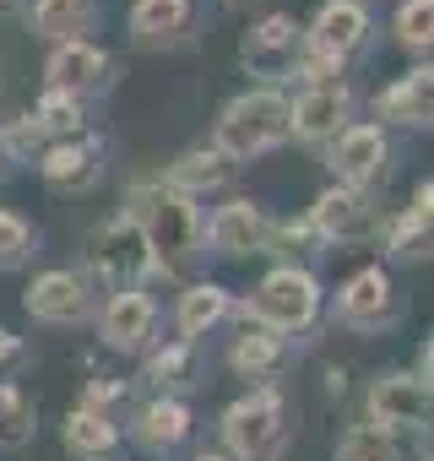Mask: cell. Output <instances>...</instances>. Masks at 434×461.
I'll return each mask as SVG.
<instances>
[{
  "mask_svg": "<svg viewBox=\"0 0 434 461\" xmlns=\"http://www.w3.org/2000/svg\"><path fill=\"white\" fill-rule=\"evenodd\" d=\"M125 217L141 228L147 250L158 256L163 272H179L190 261L206 256V217L190 195L168 190L163 179H136L131 185V201H125Z\"/></svg>",
  "mask_w": 434,
  "mask_h": 461,
  "instance_id": "1",
  "label": "cell"
},
{
  "mask_svg": "<svg viewBox=\"0 0 434 461\" xmlns=\"http://www.w3.org/2000/svg\"><path fill=\"white\" fill-rule=\"evenodd\" d=\"M288 141V93L277 87H245L223 104L212 125V147L223 152L229 163H250V158H267L272 147Z\"/></svg>",
  "mask_w": 434,
  "mask_h": 461,
  "instance_id": "2",
  "label": "cell"
},
{
  "mask_svg": "<svg viewBox=\"0 0 434 461\" xmlns=\"http://www.w3.org/2000/svg\"><path fill=\"white\" fill-rule=\"evenodd\" d=\"M234 310L245 315V326H267V331H277V337H304V331L321 321L326 294H321V277H315L310 267L283 261V267H272V272L256 283V294H250L245 304H234Z\"/></svg>",
  "mask_w": 434,
  "mask_h": 461,
  "instance_id": "3",
  "label": "cell"
},
{
  "mask_svg": "<svg viewBox=\"0 0 434 461\" xmlns=\"http://www.w3.org/2000/svg\"><path fill=\"white\" fill-rule=\"evenodd\" d=\"M217 434H223L229 461H272L288 439V396L277 385H250L223 407Z\"/></svg>",
  "mask_w": 434,
  "mask_h": 461,
  "instance_id": "4",
  "label": "cell"
},
{
  "mask_svg": "<svg viewBox=\"0 0 434 461\" xmlns=\"http://www.w3.org/2000/svg\"><path fill=\"white\" fill-rule=\"evenodd\" d=\"M82 277L98 283L104 294H120V288H141L147 277H168V272L147 250L141 228L120 212V217H109V222L93 228V240H87V272Z\"/></svg>",
  "mask_w": 434,
  "mask_h": 461,
  "instance_id": "5",
  "label": "cell"
},
{
  "mask_svg": "<svg viewBox=\"0 0 434 461\" xmlns=\"http://www.w3.org/2000/svg\"><path fill=\"white\" fill-rule=\"evenodd\" d=\"M331 321L353 337H380L402 321V294L391 283V267H358L337 299H331Z\"/></svg>",
  "mask_w": 434,
  "mask_h": 461,
  "instance_id": "6",
  "label": "cell"
},
{
  "mask_svg": "<svg viewBox=\"0 0 434 461\" xmlns=\"http://www.w3.org/2000/svg\"><path fill=\"white\" fill-rule=\"evenodd\" d=\"M380 206L364 195V190H348V185H326L310 206V228L326 250H358V245H375L380 240Z\"/></svg>",
  "mask_w": 434,
  "mask_h": 461,
  "instance_id": "7",
  "label": "cell"
},
{
  "mask_svg": "<svg viewBox=\"0 0 434 461\" xmlns=\"http://www.w3.org/2000/svg\"><path fill=\"white\" fill-rule=\"evenodd\" d=\"M299 50H304V28H299L288 12H267V17H256L250 33L240 39V66H245L261 87H277V82L294 77Z\"/></svg>",
  "mask_w": 434,
  "mask_h": 461,
  "instance_id": "8",
  "label": "cell"
},
{
  "mask_svg": "<svg viewBox=\"0 0 434 461\" xmlns=\"http://www.w3.org/2000/svg\"><path fill=\"white\" fill-rule=\"evenodd\" d=\"M93 326L104 337L109 353H125V358H141L152 342H158V299L141 294V288H120V294H104V304L93 310Z\"/></svg>",
  "mask_w": 434,
  "mask_h": 461,
  "instance_id": "9",
  "label": "cell"
},
{
  "mask_svg": "<svg viewBox=\"0 0 434 461\" xmlns=\"http://www.w3.org/2000/svg\"><path fill=\"white\" fill-rule=\"evenodd\" d=\"M348 125H353V87L348 82L299 87V98H288V141L331 147Z\"/></svg>",
  "mask_w": 434,
  "mask_h": 461,
  "instance_id": "10",
  "label": "cell"
},
{
  "mask_svg": "<svg viewBox=\"0 0 434 461\" xmlns=\"http://www.w3.org/2000/svg\"><path fill=\"white\" fill-rule=\"evenodd\" d=\"M326 163H331L337 185L369 195V190L391 174V136H385L375 120H353V125L326 147Z\"/></svg>",
  "mask_w": 434,
  "mask_h": 461,
  "instance_id": "11",
  "label": "cell"
},
{
  "mask_svg": "<svg viewBox=\"0 0 434 461\" xmlns=\"http://www.w3.org/2000/svg\"><path fill=\"white\" fill-rule=\"evenodd\" d=\"M375 429L385 434H412V429H429V385L412 375V369H385L369 380V396H364Z\"/></svg>",
  "mask_w": 434,
  "mask_h": 461,
  "instance_id": "12",
  "label": "cell"
},
{
  "mask_svg": "<svg viewBox=\"0 0 434 461\" xmlns=\"http://www.w3.org/2000/svg\"><path fill=\"white\" fill-rule=\"evenodd\" d=\"M206 245H212V256H223V261L267 256L272 250V217H267V206H256L245 195L223 201L206 217Z\"/></svg>",
  "mask_w": 434,
  "mask_h": 461,
  "instance_id": "13",
  "label": "cell"
},
{
  "mask_svg": "<svg viewBox=\"0 0 434 461\" xmlns=\"http://www.w3.org/2000/svg\"><path fill=\"white\" fill-rule=\"evenodd\" d=\"M369 33H375V23H369V6H364V0H321L315 17H310V28H304V50H315V55L348 66V60L369 44Z\"/></svg>",
  "mask_w": 434,
  "mask_h": 461,
  "instance_id": "14",
  "label": "cell"
},
{
  "mask_svg": "<svg viewBox=\"0 0 434 461\" xmlns=\"http://www.w3.org/2000/svg\"><path fill=\"white\" fill-rule=\"evenodd\" d=\"M44 87L55 93H71V98H98L114 87V55L98 50L93 39H77V44H55L50 60H44Z\"/></svg>",
  "mask_w": 434,
  "mask_h": 461,
  "instance_id": "15",
  "label": "cell"
},
{
  "mask_svg": "<svg viewBox=\"0 0 434 461\" xmlns=\"http://www.w3.org/2000/svg\"><path fill=\"white\" fill-rule=\"evenodd\" d=\"M23 310H28L39 326H82V321H93L98 304H93V283H87L82 272L55 267V272H39V277L28 283Z\"/></svg>",
  "mask_w": 434,
  "mask_h": 461,
  "instance_id": "16",
  "label": "cell"
},
{
  "mask_svg": "<svg viewBox=\"0 0 434 461\" xmlns=\"http://www.w3.org/2000/svg\"><path fill=\"white\" fill-rule=\"evenodd\" d=\"M39 179L55 195H93L104 185V141L98 136H71V141H50L39 158Z\"/></svg>",
  "mask_w": 434,
  "mask_h": 461,
  "instance_id": "17",
  "label": "cell"
},
{
  "mask_svg": "<svg viewBox=\"0 0 434 461\" xmlns=\"http://www.w3.org/2000/svg\"><path fill=\"white\" fill-rule=\"evenodd\" d=\"M429 222H434V185L418 179L412 185V201L396 217L380 222V240L375 245L385 250L391 267H418V261H429Z\"/></svg>",
  "mask_w": 434,
  "mask_h": 461,
  "instance_id": "18",
  "label": "cell"
},
{
  "mask_svg": "<svg viewBox=\"0 0 434 461\" xmlns=\"http://www.w3.org/2000/svg\"><path fill=\"white\" fill-rule=\"evenodd\" d=\"M190 434H195V412H190L185 396H152V402H141L136 418H131V439H136L147 456H174Z\"/></svg>",
  "mask_w": 434,
  "mask_h": 461,
  "instance_id": "19",
  "label": "cell"
},
{
  "mask_svg": "<svg viewBox=\"0 0 434 461\" xmlns=\"http://www.w3.org/2000/svg\"><path fill=\"white\" fill-rule=\"evenodd\" d=\"M380 131L385 125H402V131H429V120H434V66L423 60V66H412V71H402L385 93H380Z\"/></svg>",
  "mask_w": 434,
  "mask_h": 461,
  "instance_id": "20",
  "label": "cell"
},
{
  "mask_svg": "<svg viewBox=\"0 0 434 461\" xmlns=\"http://www.w3.org/2000/svg\"><path fill=\"white\" fill-rule=\"evenodd\" d=\"M125 23L141 50H174L195 28V0H136Z\"/></svg>",
  "mask_w": 434,
  "mask_h": 461,
  "instance_id": "21",
  "label": "cell"
},
{
  "mask_svg": "<svg viewBox=\"0 0 434 461\" xmlns=\"http://www.w3.org/2000/svg\"><path fill=\"white\" fill-rule=\"evenodd\" d=\"M234 174H240V163H229L212 141H201V147H185V152L168 163L163 185H168V190H179V195H190V201H201L206 190H223Z\"/></svg>",
  "mask_w": 434,
  "mask_h": 461,
  "instance_id": "22",
  "label": "cell"
},
{
  "mask_svg": "<svg viewBox=\"0 0 434 461\" xmlns=\"http://www.w3.org/2000/svg\"><path fill=\"white\" fill-rule=\"evenodd\" d=\"M60 445L77 461H114L120 456V418L114 412H93V407H71L60 423Z\"/></svg>",
  "mask_w": 434,
  "mask_h": 461,
  "instance_id": "23",
  "label": "cell"
},
{
  "mask_svg": "<svg viewBox=\"0 0 434 461\" xmlns=\"http://www.w3.org/2000/svg\"><path fill=\"white\" fill-rule=\"evenodd\" d=\"M229 315H234V294L223 283H190L179 294V304H174V331H179V342L195 348L206 331H217Z\"/></svg>",
  "mask_w": 434,
  "mask_h": 461,
  "instance_id": "24",
  "label": "cell"
},
{
  "mask_svg": "<svg viewBox=\"0 0 434 461\" xmlns=\"http://www.w3.org/2000/svg\"><path fill=\"white\" fill-rule=\"evenodd\" d=\"M288 364V337H277V331H267V326H245L240 337H234V348H229V369L240 375V380H261V385H272V375Z\"/></svg>",
  "mask_w": 434,
  "mask_h": 461,
  "instance_id": "25",
  "label": "cell"
},
{
  "mask_svg": "<svg viewBox=\"0 0 434 461\" xmlns=\"http://www.w3.org/2000/svg\"><path fill=\"white\" fill-rule=\"evenodd\" d=\"M28 23L44 44H77L98 28V0H33Z\"/></svg>",
  "mask_w": 434,
  "mask_h": 461,
  "instance_id": "26",
  "label": "cell"
},
{
  "mask_svg": "<svg viewBox=\"0 0 434 461\" xmlns=\"http://www.w3.org/2000/svg\"><path fill=\"white\" fill-rule=\"evenodd\" d=\"M141 380L158 391V396H179V391H190L195 385V348L190 342H152L147 353H141Z\"/></svg>",
  "mask_w": 434,
  "mask_h": 461,
  "instance_id": "27",
  "label": "cell"
},
{
  "mask_svg": "<svg viewBox=\"0 0 434 461\" xmlns=\"http://www.w3.org/2000/svg\"><path fill=\"white\" fill-rule=\"evenodd\" d=\"M39 434V407L17 380H0V450H23Z\"/></svg>",
  "mask_w": 434,
  "mask_h": 461,
  "instance_id": "28",
  "label": "cell"
},
{
  "mask_svg": "<svg viewBox=\"0 0 434 461\" xmlns=\"http://www.w3.org/2000/svg\"><path fill=\"white\" fill-rule=\"evenodd\" d=\"M33 120H39V131H44L50 141H71V136H82V131H87V104H82V98H71V93L44 87V93H39V104H33Z\"/></svg>",
  "mask_w": 434,
  "mask_h": 461,
  "instance_id": "29",
  "label": "cell"
},
{
  "mask_svg": "<svg viewBox=\"0 0 434 461\" xmlns=\"http://www.w3.org/2000/svg\"><path fill=\"white\" fill-rule=\"evenodd\" d=\"M33 256H39V228L23 212L0 206V272H23Z\"/></svg>",
  "mask_w": 434,
  "mask_h": 461,
  "instance_id": "30",
  "label": "cell"
},
{
  "mask_svg": "<svg viewBox=\"0 0 434 461\" xmlns=\"http://www.w3.org/2000/svg\"><path fill=\"white\" fill-rule=\"evenodd\" d=\"M337 461H402V450H396V434L375 423H348L337 439Z\"/></svg>",
  "mask_w": 434,
  "mask_h": 461,
  "instance_id": "31",
  "label": "cell"
},
{
  "mask_svg": "<svg viewBox=\"0 0 434 461\" xmlns=\"http://www.w3.org/2000/svg\"><path fill=\"white\" fill-rule=\"evenodd\" d=\"M391 33H396V44L407 55H423L429 60V44H434V0H402Z\"/></svg>",
  "mask_w": 434,
  "mask_h": 461,
  "instance_id": "32",
  "label": "cell"
},
{
  "mask_svg": "<svg viewBox=\"0 0 434 461\" xmlns=\"http://www.w3.org/2000/svg\"><path fill=\"white\" fill-rule=\"evenodd\" d=\"M44 147H50V136L39 131L33 114H12L6 125H0V152H6V163H12V158H17V163H39Z\"/></svg>",
  "mask_w": 434,
  "mask_h": 461,
  "instance_id": "33",
  "label": "cell"
},
{
  "mask_svg": "<svg viewBox=\"0 0 434 461\" xmlns=\"http://www.w3.org/2000/svg\"><path fill=\"white\" fill-rule=\"evenodd\" d=\"M125 391H131V380H109V375H93L77 407H93V412H109V407H120V402H125Z\"/></svg>",
  "mask_w": 434,
  "mask_h": 461,
  "instance_id": "34",
  "label": "cell"
},
{
  "mask_svg": "<svg viewBox=\"0 0 434 461\" xmlns=\"http://www.w3.org/2000/svg\"><path fill=\"white\" fill-rule=\"evenodd\" d=\"M17 358H23V337L12 326H0V369H12Z\"/></svg>",
  "mask_w": 434,
  "mask_h": 461,
  "instance_id": "35",
  "label": "cell"
},
{
  "mask_svg": "<svg viewBox=\"0 0 434 461\" xmlns=\"http://www.w3.org/2000/svg\"><path fill=\"white\" fill-rule=\"evenodd\" d=\"M190 461H229V456H223V450H195Z\"/></svg>",
  "mask_w": 434,
  "mask_h": 461,
  "instance_id": "36",
  "label": "cell"
},
{
  "mask_svg": "<svg viewBox=\"0 0 434 461\" xmlns=\"http://www.w3.org/2000/svg\"><path fill=\"white\" fill-rule=\"evenodd\" d=\"M223 6H229V12H245V6H256V0H223Z\"/></svg>",
  "mask_w": 434,
  "mask_h": 461,
  "instance_id": "37",
  "label": "cell"
},
{
  "mask_svg": "<svg viewBox=\"0 0 434 461\" xmlns=\"http://www.w3.org/2000/svg\"><path fill=\"white\" fill-rule=\"evenodd\" d=\"M0 174H6V152H0Z\"/></svg>",
  "mask_w": 434,
  "mask_h": 461,
  "instance_id": "38",
  "label": "cell"
},
{
  "mask_svg": "<svg viewBox=\"0 0 434 461\" xmlns=\"http://www.w3.org/2000/svg\"><path fill=\"white\" fill-rule=\"evenodd\" d=\"M0 6H6V0H0Z\"/></svg>",
  "mask_w": 434,
  "mask_h": 461,
  "instance_id": "39",
  "label": "cell"
}]
</instances>
